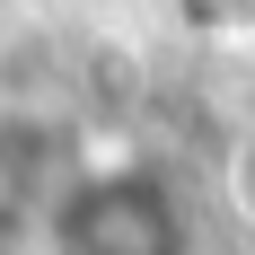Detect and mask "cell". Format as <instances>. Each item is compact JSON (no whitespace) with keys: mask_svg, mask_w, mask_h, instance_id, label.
I'll return each mask as SVG.
<instances>
[]
</instances>
